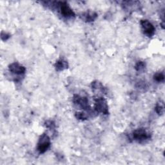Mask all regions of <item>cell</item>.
Returning a JSON list of instances; mask_svg holds the SVG:
<instances>
[{
  "mask_svg": "<svg viewBox=\"0 0 165 165\" xmlns=\"http://www.w3.org/2000/svg\"><path fill=\"white\" fill-rule=\"evenodd\" d=\"M76 117H77V118L79 119H84L87 118L86 115L84 113H77V114H76Z\"/></svg>",
  "mask_w": 165,
  "mask_h": 165,
  "instance_id": "5bb4252c",
  "label": "cell"
},
{
  "mask_svg": "<svg viewBox=\"0 0 165 165\" xmlns=\"http://www.w3.org/2000/svg\"><path fill=\"white\" fill-rule=\"evenodd\" d=\"M74 102L75 104L79 105L83 109H87L88 108V102L86 98L79 96L78 95H75L74 96Z\"/></svg>",
  "mask_w": 165,
  "mask_h": 165,
  "instance_id": "52a82bcc",
  "label": "cell"
},
{
  "mask_svg": "<svg viewBox=\"0 0 165 165\" xmlns=\"http://www.w3.org/2000/svg\"><path fill=\"white\" fill-rule=\"evenodd\" d=\"M95 109L98 112L107 114L108 113V107L107 101L103 98H97L95 101Z\"/></svg>",
  "mask_w": 165,
  "mask_h": 165,
  "instance_id": "7a4b0ae2",
  "label": "cell"
},
{
  "mask_svg": "<svg viewBox=\"0 0 165 165\" xmlns=\"http://www.w3.org/2000/svg\"><path fill=\"white\" fill-rule=\"evenodd\" d=\"M154 79L158 82H162L164 79V75L163 73H157L154 76Z\"/></svg>",
  "mask_w": 165,
  "mask_h": 165,
  "instance_id": "8fae6325",
  "label": "cell"
},
{
  "mask_svg": "<svg viewBox=\"0 0 165 165\" xmlns=\"http://www.w3.org/2000/svg\"><path fill=\"white\" fill-rule=\"evenodd\" d=\"M3 33H4V32H3ZM4 34H5V35H3V34L1 33V38H2V39H3V38L4 37H5L6 40L8 39V38H9L10 36H9V35H8L7 33H4Z\"/></svg>",
  "mask_w": 165,
  "mask_h": 165,
  "instance_id": "9a60e30c",
  "label": "cell"
},
{
  "mask_svg": "<svg viewBox=\"0 0 165 165\" xmlns=\"http://www.w3.org/2000/svg\"><path fill=\"white\" fill-rule=\"evenodd\" d=\"M9 70L11 72L17 75H21L25 72V68L23 66L19 65V63H14L10 65Z\"/></svg>",
  "mask_w": 165,
  "mask_h": 165,
  "instance_id": "8992f818",
  "label": "cell"
},
{
  "mask_svg": "<svg viewBox=\"0 0 165 165\" xmlns=\"http://www.w3.org/2000/svg\"><path fill=\"white\" fill-rule=\"evenodd\" d=\"M84 19H85L87 22H92L97 18V14L94 12H87V13L84 14Z\"/></svg>",
  "mask_w": 165,
  "mask_h": 165,
  "instance_id": "9c48e42d",
  "label": "cell"
},
{
  "mask_svg": "<svg viewBox=\"0 0 165 165\" xmlns=\"http://www.w3.org/2000/svg\"><path fill=\"white\" fill-rule=\"evenodd\" d=\"M55 67H56V69L58 71L65 70L66 68H68L67 62L63 60H60L56 62V65H55Z\"/></svg>",
  "mask_w": 165,
  "mask_h": 165,
  "instance_id": "ba28073f",
  "label": "cell"
},
{
  "mask_svg": "<svg viewBox=\"0 0 165 165\" xmlns=\"http://www.w3.org/2000/svg\"><path fill=\"white\" fill-rule=\"evenodd\" d=\"M50 146V138L47 135L44 134L40 138L39 142L37 144V150L40 153L43 154L47 150Z\"/></svg>",
  "mask_w": 165,
  "mask_h": 165,
  "instance_id": "6da1fadb",
  "label": "cell"
},
{
  "mask_svg": "<svg viewBox=\"0 0 165 165\" xmlns=\"http://www.w3.org/2000/svg\"><path fill=\"white\" fill-rule=\"evenodd\" d=\"M141 25L144 33L149 37H152L155 33V27L149 21L144 19L141 20Z\"/></svg>",
  "mask_w": 165,
  "mask_h": 165,
  "instance_id": "277c9868",
  "label": "cell"
},
{
  "mask_svg": "<svg viewBox=\"0 0 165 165\" xmlns=\"http://www.w3.org/2000/svg\"><path fill=\"white\" fill-rule=\"evenodd\" d=\"M145 67V64L142 61H139L136 65H135V69H136L137 71H141V70H143L144 68Z\"/></svg>",
  "mask_w": 165,
  "mask_h": 165,
  "instance_id": "7c38bea8",
  "label": "cell"
},
{
  "mask_svg": "<svg viewBox=\"0 0 165 165\" xmlns=\"http://www.w3.org/2000/svg\"><path fill=\"white\" fill-rule=\"evenodd\" d=\"M45 125L47 128H53L54 126H55V125H54V122L52 121H46L45 122Z\"/></svg>",
  "mask_w": 165,
  "mask_h": 165,
  "instance_id": "4fadbf2b",
  "label": "cell"
},
{
  "mask_svg": "<svg viewBox=\"0 0 165 165\" xmlns=\"http://www.w3.org/2000/svg\"><path fill=\"white\" fill-rule=\"evenodd\" d=\"M133 137L139 142L145 141L150 138V135L144 128H139L133 132Z\"/></svg>",
  "mask_w": 165,
  "mask_h": 165,
  "instance_id": "3957f363",
  "label": "cell"
},
{
  "mask_svg": "<svg viewBox=\"0 0 165 165\" xmlns=\"http://www.w3.org/2000/svg\"><path fill=\"white\" fill-rule=\"evenodd\" d=\"M60 10L61 14H63V16L66 17V18H71V17L75 16L72 10L65 2L60 3Z\"/></svg>",
  "mask_w": 165,
  "mask_h": 165,
  "instance_id": "5b68a950",
  "label": "cell"
},
{
  "mask_svg": "<svg viewBox=\"0 0 165 165\" xmlns=\"http://www.w3.org/2000/svg\"><path fill=\"white\" fill-rule=\"evenodd\" d=\"M164 103H158L155 107V111L157 112L159 115H162V114L164 113Z\"/></svg>",
  "mask_w": 165,
  "mask_h": 165,
  "instance_id": "30bf717a",
  "label": "cell"
}]
</instances>
